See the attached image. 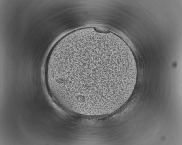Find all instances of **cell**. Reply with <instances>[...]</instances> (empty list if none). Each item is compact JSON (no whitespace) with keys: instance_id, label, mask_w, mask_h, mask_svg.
I'll list each match as a JSON object with an SVG mask.
<instances>
[{"instance_id":"obj_1","label":"cell","mask_w":182,"mask_h":145,"mask_svg":"<svg viewBox=\"0 0 182 145\" xmlns=\"http://www.w3.org/2000/svg\"><path fill=\"white\" fill-rule=\"evenodd\" d=\"M46 75L66 102L98 111L113 108L131 96L137 68L132 51L121 38L89 30L71 35L54 48Z\"/></svg>"}]
</instances>
